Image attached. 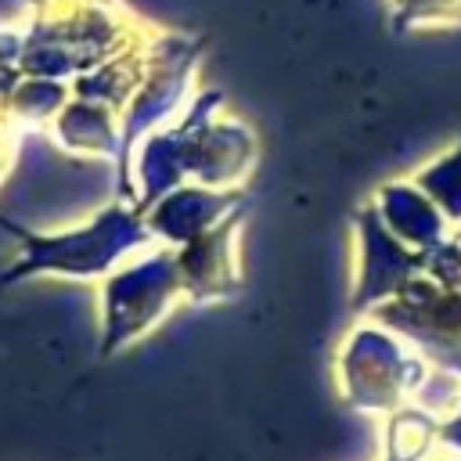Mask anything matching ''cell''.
Masks as SVG:
<instances>
[{"label": "cell", "instance_id": "obj_1", "mask_svg": "<svg viewBox=\"0 0 461 461\" xmlns=\"http://www.w3.org/2000/svg\"><path fill=\"white\" fill-rule=\"evenodd\" d=\"M0 230L18 245L14 263L0 274V288H11L14 281L40 277V274L101 281L122 259L155 245V238L144 223V212L122 198L97 209L86 223H76L65 230H32L0 212Z\"/></svg>", "mask_w": 461, "mask_h": 461}, {"label": "cell", "instance_id": "obj_2", "mask_svg": "<svg viewBox=\"0 0 461 461\" xmlns=\"http://www.w3.org/2000/svg\"><path fill=\"white\" fill-rule=\"evenodd\" d=\"M335 375H339V393L349 407L371 414H393L396 407L418 400L432 367L393 328H385L375 317H360L339 346Z\"/></svg>", "mask_w": 461, "mask_h": 461}, {"label": "cell", "instance_id": "obj_3", "mask_svg": "<svg viewBox=\"0 0 461 461\" xmlns=\"http://www.w3.org/2000/svg\"><path fill=\"white\" fill-rule=\"evenodd\" d=\"M184 299L176 256L166 245H151L122 259L101 277V357H112L148 335Z\"/></svg>", "mask_w": 461, "mask_h": 461}, {"label": "cell", "instance_id": "obj_4", "mask_svg": "<svg viewBox=\"0 0 461 461\" xmlns=\"http://www.w3.org/2000/svg\"><path fill=\"white\" fill-rule=\"evenodd\" d=\"M220 104L223 94L202 90L176 115V122L184 126V169L194 184L238 191L256 169L259 140L249 122L220 112Z\"/></svg>", "mask_w": 461, "mask_h": 461}, {"label": "cell", "instance_id": "obj_5", "mask_svg": "<svg viewBox=\"0 0 461 461\" xmlns=\"http://www.w3.org/2000/svg\"><path fill=\"white\" fill-rule=\"evenodd\" d=\"M194 61H198V43L173 40V36H162V40L148 43L144 79H140V86L133 90V97L119 112V162H115V180L126 176V162H130L133 148L148 133H155L158 126L173 122L187 108V101L194 97V90H191Z\"/></svg>", "mask_w": 461, "mask_h": 461}, {"label": "cell", "instance_id": "obj_6", "mask_svg": "<svg viewBox=\"0 0 461 461\" xmlns=\"http://www.w3.org/2000/svg\"><path fill=\"white\" fill-rule=\"evenodd\" d=\"M367 317L411 342L432 371L461 382V288H439L429 277H414L400 295L385 299Z\"/></svg>", "mask_w": 461, "mask_h": 461}, {"label": "cell", "instance_id": "obj_7", "mask_svg": "<svg viewBox=\"0 0 461 461\" xmlns=\"http://www.w3.org/2000/svg\"><path fill=\"white\" fill-rule=\"evenodd\" d=\"M414 277H421V252L403 245L364 202L353 212V313L367 317L385 299L400 295Z\"/></svg>", "mask_w": 461, "mask_h": 461}, {"label": "cell", "instance_id": "obj_8", "mask_svg": "<svg viewBox=\"0 0 461 461\" xmlns=\"http://www.w3.org/2000/svg\"><path fill=\"white\" fill-rule=\"evenodd\" d=\"M241 220H245V205L227 220H220L202 238L173 249L187 303H220L241 288V263H238Z\"/></svg>", "mask_w": 461, "mask_h": 461}, {"label": "cell", "instance_id": "obj_9", "mask_svg": "<svg viewBox=\"0 0 461 461\" xmlns=\"http://www.w3.org/2000/svg\"><path fill=\"white\" fill-rule=\"evenodd\" d=\"M241 205H245V187L220 191V187L184 180L180 187H173L169 194H162L155 205L144 209V223L151 230L155 245L180 249V245L202 238L205 230H212L220 220H227Z\"/></svg>", "mask_w": 461, "mask_h": 461}, {"label": "cell", "instance_id": "obj_10", "mask_svg": "<svg viewBox=\"0 0 461 461\" xmlns=\"http://www.w3.org/2000/svg\"><path fill=\"white\" fill-rule=\"evenodd\" d=\"M375 212L382 216V223L414 252L432 249L436 241H443L447 234H454V227L447 223V216L436 209V202L407 176V180H389L375 191L371 198Z\"/></svg>", "mask_w": 461, "mask_h": 461}, {"label": "cell", "instance_id": "obj_11", "mask_svg": "<svg viewBox=\"0 0 461 461\" xmlns=\"http://www.w3.org/2000/svg\"><path fill=\"white\" fill-rule=\"evenodd\" d=\"M47 130L65 151L119 162V112H112L97 101L68 97Z\"/></svg>", "mask_w": 461, "mask_h": 461}, {"label": "cell", "instance_id": "obj_12", "mask_svg": "<svg viewBox=\"0 0 461 461\" xmlns=\"http://www.w3.org/2000/svg\"><path fill=\"white\" fill-rule=\"evenodd\" d=\"M439 432V414L421 403H403L385 414L382 432V461H432Z\"/></svg>", "mask_w": 461, "mask_h": 461}, {"label": "cell", "instance_id": "obj_13", "mask_svg": "<svg viewBox=\"0 0 461 461\" xmlns=\"http://www.w3.org/2000/svg\"><path fill=\"white\" fill-rule=\"evenodd\" d=\"M411 180L436 202V209L457 230L461 227V137L454 144H447L436 158H429L425 166H418Z\"/></svg>", "mask_w": 461, "mask_h": 461}, {"label": "cell", "instance_id": "obj_14", "mask_svg": "<svg viewBox=\"0 0 461 461\" xmlns=\"http://www.w3.org/2000/svg\"><path fill=\"white\" fill-rule=\"evenodd\" d=\"M421 277L439 288H461V238L457 230L421 252Z\"/></svg>", "mask_w": 461, "mask_h": 461}, {"label": "cell", "instance_id": "obj_15", "mask_svg": "<svg viewBox=\"0 0 461 461\" xmlns=\"http://www.w3.org/2000/svg\"><path fill=\"white\" fill-rule=\"evenodd\" d=\"M400 25H454L461 22V0H396Z\"/></svg>", "mask_w": 461, "mask_h": 461}, {"label": "cell", "instance_id": "obj_16", "mask_svg": "<svg viewBox=\"0 0 461 461\" xmlns=\"http://www.w3.org/2000/svg\"><path fill=\"white\" fill-rule=\"evenodd\" d=\"M436 450L447 454V457H461V389H457V396H454V407L439 418Z\"/></svg>", "mask_w": 461, "mask_h": 461}, {"label": "cell", "instance_id": "obj_17", "mask_svg": "<svg viewBox=\"0 0 461 461\" xmlns=\"http://www.w3.org/2000/svg\"><path fill=\"white\" fill-rule=\"evenodd\" d=\"M432 461H461V457H447V454H436Z\"/></svg>", "mask_w": 461, "mask_h": 461}, {"label": "cell", "instance_id": "obj_18", "mask_svg": "<svg viewBox=\"0 0 461 461\" xmlns=\"http://www.w3.org/2000/svg\"><path fill=\"white\" fill-rule=\"evenodd\" d=\"M457 238H461V227H457Z\"/></svg>", "mask_w": 461, "mask_h": 461}]
</instances>
